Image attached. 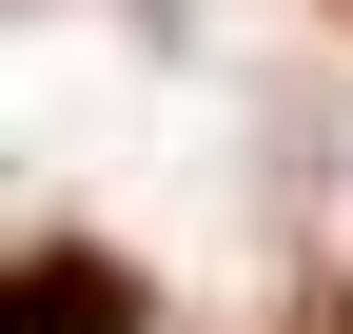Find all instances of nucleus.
I'll list each match as a JSON object with an SVG mask.
<instances>
[{
	"label": "nucleus",
	"mask_w": 353,
	"mask_h": 334,
	"mask_svg": "<svg viewBox=\"0 0 353 334\" xmlns=\"http://www.w3.org/2000/svg\"><path fill=\"white\" fill-rule=\"evenodd\" d=\"M0 334H138V275H118V256H20Z\"/></svg>",
	"instance_id": "1"
}]
</instances>
